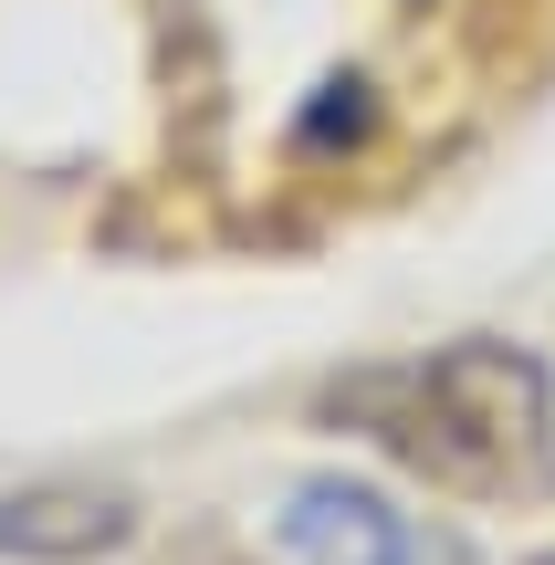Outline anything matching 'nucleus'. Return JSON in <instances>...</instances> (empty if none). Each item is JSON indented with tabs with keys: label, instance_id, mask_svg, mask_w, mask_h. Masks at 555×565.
Returning a JSON list of instances; mask_svg holds the SVG:
<instances>
[{
	"label": "nucleus",
	"instance_id": "1",
	"mask_svg": "<svg viewBox=\"0 0 555 565\" xmlns=\"http://www.w3.org/2000/svg\"><path fill=\"white\" fill-rule=\"evenodd\" d=\"M335 419H356L388 461L430 471L451 492H514L545 482V450H555V398H545V366L524 345L493 335H461L419 366H367V377L335 387Z\"/></svg>",
	"mask_w": 555,
	"mask_h": 565
},
{
	"label": "nucleus",
	"instance_id": "2",
	"mask_svg": "<svg viewBox=\"0 0 555 565\" xmlns=\"http://www.w3.org/2000/svg\"><path fill=\"white\" fill-rule=\"evenodd\" d=\"M284 555L293 565H419L409 513L388 503L377 482H346V471H314V482L284 492Z\"/></svg>",
	"mask_w": 555,
	"mask_h": 565
},
{
	"label": "nucleus",
	"instance_id": "3",
	"mask_svg": "<svg viewBox=\"0 0 555 565\" xmlns=\"http://www.w3.org/2000/svg\"><path fill=\"white\" fill-rule=\"evenodd\" d=\"M137 534V503L95 482H21L0 492V555L11 565H95Z\"/></svg>",
	"mask_w": 555,
	"mask_h": 565
},
{
	"label": "nucleus",
	"instance_id": "4",
	"mask_svg": "<svg viewBox=\"0 0 555 565\" xmlns=\"http://www.w3.org/2000/svg\"><path fill=\"white\" fill-rule=\"evenodd\" d=\"M545 565H555V555H545Z\"/></svg>",
	"mask_w": 555,
	"mask_h": 565
}]
</instances>
